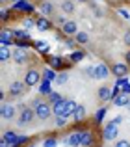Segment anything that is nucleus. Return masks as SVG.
<instances>
[{"instance_id":"obj_4","label":"nucleus","mask_w":130,"mask_h":147,"mask_svg":"<svg viewBox=\"0 0 130 147\" xmlns=\"http://www.w3.org/2000/svg\"><path fill=\"white\" fill-rule=\"evenodd\" d=\"M26 90H28V86H26V82L22 80V82H19V80H15L13 84L9 86V97H22V95L26 93Z\"/></svg>"},{"instance_id":"obj_48","label":"nucleus","mask_w":130,"mask_h":147,"mask_svg":"<svg viewBox=\"0 0 130 147\" xmlns=\"http://www.w3.org/2000/svg\"><path fill=\"white\" fill-rule=\"evenodd\" d=\"M78 2H82V4H84V2H87V0H78Z\"/></svg>"},{"instance_id":"obj_32","label":"nucleus","mask_w":130,"mask_h":147,"mask_svg":"<svg viewBox=\"0 0 130 147\" xmlns=\"http://www.w3.org/2000/svg\"><path fill=\"white\" fill-rule=\"evenodd\" d=\"M43 75H45V80H48V82H52V80L58 78V76L54 75V71H52V69H47V71H45Z\"/></svg>"},{"instance_id":"obj_42","label":"nucleus","mask_w":130,"mask_h":147,"mask_svg":"<svg viewBox=\"0 0 130 147\" xmlns=\"http://www.w3.org/2000/svg\"><path fill=\"white\" fill-rule=\"evenodd\" d=\"M123 93H128V95H130V82H127V84L123 86Z\"/></svg>"},{"instance_id":"obj_26","label":"nucleus","mask_w":130,"mask_h":147,"mask_svg":"<svg viewBox=\"0 0 130 147\" xmlns=\"http://www.w3.org/2000/svg\"><path fill=\"white\" fill-rule=\"evenodd\" d=\"M106 110H108V108L102 106L101 110H99L97 114H95V123H97V125H101V123H102V119H104V115H106Z\"/></svg>"},{"instance_id":"obj_30","label":"nucleus","mask_w":130,"mask_h":147,"mask_svg":"<svg viewBox=\"0 0 130 147\" xmlns=\"http://www.w3.org/2000/svg\"><path fill=\"white\" fill-rule=\"evenodd\" d=\"M50 63H52V67H54V69H62L63 67V58L56 56V58H52V60H50Z\"/></svg>"},{"instance_id":"obj_45","label":"nucleus","mask_w":130,"mask_h":147,"mask_svg":"<svg viewBox=\"0 0 130 147\" xmlns=\"http://www.w3.org/2000/svg\"><path fill=\"white\" fill-rule=\"evenodd\" d=\"M0 147H13V145H9V144H7V142L2 138V140H0Z\"/></svg>"},{"instance_id":"obj_14","label":"nucleus","mask_w":130,"mask_h":147,"mask_svg":"<svg viewBox=\"0 0 130 147\" xmlns=\"http://www.w3.org/2000/svg\"><path fill=\"white\" fill-rule=\"evenodd\" d=\"M110 71H112V69H110L106 63H101V65H97V67H95V78H97V80L108 78V76H110Z\"/></svg>"},{"instance_id":"obj_40","label":"nucleus","mask_w":130,"mask_h":147,"mask_svg":"<svg viewBox=\"0 0 130 147\" xmlns=\"http://www.w3.org/2000/svg\"><path fill=\"white\" fill-rule=\"evenodd\" d=\"M7 19H9V11H7V9H4V11H2V22H6Z\"/></svg>"},{"instance_id":"obj_25","label":"nucleus","mask_w":130,"mask_h":147,"mask_svg":"<svg viewBox=\"0 0 130 147\" xmlns=\"http://www.w3.org/2000/svg\"><path fill=\"white\" fill-rule=\"evenodd\" d=\"M84 56H86V52H84V50H72V54H71V60L74 61V63H78L80 60H84Z\"/></svg>"},{"instance_id":"obj_29","label":"nucleus","mask_w":130,"mask_h":147,"mask_svg":"<svg viewBox=\"0 0 130 147\" xmlns=\"http://www.w3.org/2000/svg\"><path fill=\"white\" fill-rule=\"evenodd\" d=\"M47 100H48L50 104H56V102H60V100H63V97H62L60 93H54V91H52V93L47 97Z\"/></svg>"},{"instance_id":"obj_7","label":"nucleus","mask_w":130,"mask_h":147,"mask_svg":"<svg viewBox=\"0 0 130 147\" xmlns=\"http://www.w3.org/2000/svg\"><path fill=\"white\" fill-rule=\"evenodd\" d=\"M28 60H30V56H28V50H26V49L17 47L13 50V61H15V63L22 65V63H26Z\"/></svg>"},{"instance_id":"obj_21","label":"nucleus","mask_w":130,"mask_h":147,"mask_svg":"<svg viewBox=\"0 0 130 147\" xmlns=\"http://www.w3.org/2000/svg\"><path fill=\"white\" fill-rule=\"evenodd\" d=\"M39 93H41V95H45V97H48V95L52 93V90H50V82H48V80H43V82H39Z\"/></svg>"},{"instance_id":"obj_1","label":"nucleus","mask_w":130,"mask_h":147,"mask_svg":"<svg viewBox=\"0 0 130 147\" xmlns=\"http://www.w3.org/2000/svg\"><path fill=\"white\" fill-rule=\"evenodd\" d=\"M32 106H34V110H36L37 119H41V121H47V119L54 114V112H52V104L48 102L47 99H41V97L34 99L32 100Z\"/></svg>"},{"instance_id":"obj_31","label":"nucleus","mask_w":130,"mask_h":147,"mask_svg":"<svg viewBox=\"0 0 130 147\" xmlns=\"http://www.w3.org/2000/svg\"><path fill=\"white\" fill-rule=\"evenodd\" d=\"M22 26H24L26 30H30V28H34L36 26V19H30V17H26L24 21H22Z\"/></svg>"},{"instance_id":"obj_37","label":"nucleus","mask_w":130,"mask_h":147,"mask_svg":"<svg viewBox=\"0 0 130 147\" xmlns=\"http://www.w3.org/2000/svg\"><path fill=\"white\" fill-rule=\"evenodd\" d=\"M123 41H125V45H127V47L130 49V30H127V32H125V36H123Z\"/></svg>"},{"instance_id":"obj_34","label":"nucleus","mask_w":130,"mask_h":147,"mask_svg":"<svg viewBox=\"0 0 130 147\" xmlns=\"http://www.w3.org/2000/svg\"><path fill=\"white\" fill-rule=\"evenodd\" d=\"M65 45H67L71 50H74L76 45H78V41H76V39H71V37H67V39H65Z\"/></svg>"},{"instance_id":"obj_13","label":"nucleus","mask_w":130,"mask_h":147,"mask_svg":"<svg viewBox=\"0 0 130 147\" xmlns=\"http://www.w3.org/2000/svg\"><path fill=\"white\" fill-rule=\"evenodd\" d=\"M128 71H130V67L127 63H113L112 65V75H115V76H127L128 75Z\"/></svg>"},{"instance_id":"obj_49","label":"nucleus","mask_w":130,"mask_h":147,"mask_svg":"<svg viewBox=\"0 0 130 147\" xmlns=\"http://www.w3.org/2000/svg\"><path fill=\"white\" fill-rule=\"evenodd\" d=\"M11 2H13V4H15V2H19V0H11Z\"/></svg>"},{"instance_id":"obj_3","label":"nucleus","mask_w":130,"mask_h":147,"mask_svg":"<svg viewBox=\"0 0 130 147\" xmlns=\"http://www.w3.org/2000/svg\"><path fill=\"white\" fill-rule=\"evenodd\" d=\"M117 134H119V125L113 123V121H110V123H106L104 129H102V140H106V142L115 140Z\"/></svg>"},{"instance_id":"obj_44","label":"nucleus","mask_w":130,"mask_h":147,"mask_svg":"<svg viewBox=\"0 0 130 147\" xmlns=\"http://www.w3.org/2000/svg\"><path fill=\"white\" fill-rule=\"evenodd\" d=\"M119 13H121V15H123V17H125V19H130V13H128V11H125V9H119Z\"/></svg>"},{"instance_id":"obj_15","label":"nucleus","mask_w":130,"mask_h":147,"mask_svg":"<svg viewBox=\"0 0 130 147\" xmlns=\"http://www.w3.org/2000/svg\"><path fill=\"white\" fill-rule=\"evenodd\" d=\"M62 30L65 32V36H76V34H78V26H76V22L74 21H67L65 22V24L62 26Z\"/></svg>"},{"instance_id":"obj_39","label":"nucleus","mask_w":130,"mask_h":147,"mask_svg":"<svg viewBox=\"0 0 130 147\" xmlns=\"http://www.w3.org/2000/svg\"><path fill=\"white\" fill-rule=\"evenodd\" d=\"M86 75L89 76V78H95V67H87L86 69Z\"/></svg>"},{"instance_id":"obj_43","label":"nucleus","mask_w":130,"mask_h":147,"mask_svg":"<svg viewBox=\"0 0 130 147\" xmlns=\"http://www.w3.org/2000/svg\"><path fill=\"white\" fill-rule=\"evenodd\" d=\"M125 63H127L128 67H130V50H128L127 54H125Z\"/></svg>"},{"instance_id":"obj_18","label":"nucleus","mask_w":130,"mask_h":147,"mask_svg":"<svg viewBox=\"0 0 130 147\" xmlns=\"http://www.w3.org/2000/svg\"><path fill=\"white\" fill-rule=\"evenodd\" d=\"M97 97L101 99L102 102L110 100V99H112V88H108V86H102V88H99V91H97Z\"/></svg>"},{"instance_id":"obj_46","label":"nucleus","mask_w":130,"mask_h":147,"mask_svg":"<svg viewBox=\"0 0 130 147\" xmlns=\"http://www.w3.org/2000/svg\"><path fill=\"white\" fill-rule=\"evenodd\" d=\"M112 121H113V123H117V125H119V123H121V121H123V117H121V115H115V117H113V119H112Z\"/></svg>"},{"instance_id":"obj_19","label":"nucleus","mask_w":130,"mask_h":147,"mask_svg":"<svg viewBox=\"0 0 130 147\" xmlns=\"http://www.w3.org/2000/svg\"><path fill=\"white\" fill-rule=\"evenodd\" d=\"M113 104H115V106H130V95L128 93H119L113 99Z\"/></svg>"},{"instance_id":"obj_24","label":"nucleus","mask_w":130,"mask_h":147,"mask_svg":"<svg viewBox=\"0 0 130 147\" xmlns=\"http://www.w3.org/2000/svg\"><path fill=\"white\" fill-rule=\"evenodd\" d=\"M11 32H13L15 39H26V41H30V34L26 32V30H11Z\"/></svg>"},{"instance_id":"obj_47","label":"nucleus","mask_w":130,"mask_h":147,"mask_svg":"<svg viewBox=\"0 0 130 147\" xmlns=\"http://www.w3.org/2000/svg\"><path fill=\"white\" fill-rule=\"evenodd\" d=\"M0 2H2V4H6V2H7V0H0Z\"/></svg>"},{"instance_id":"obj_20","label":"nucleus","mask_w":130,"mask_h":147,"mask_svg":"<svg viewBox=\"0 0 130 147\" xmlns=\"http://www.w3.org/2000/svg\"><path fill=\"white\" fill-rule=\"evenodd\" d=\"M39 9H41V13H43L45 17L54 13V6H52L50 2H41V4H39Z\"/></svg>"},{"instance_id":"obj_22","label":"nucleus","mask_w":130,"mask_h":147,"mask_svg":"<svg viewBox=\"0 0 130 147\" xmlns=\"http://www.w3.org/2000/svg\"><path fill=\"white\" fill-rule=\"evenodd\" d=\"M9 58H13V52H9V49L0 45V61H7Z\"/></svg>"},{"instance_id":"obj_38","label":"nucleus","mask_w":130,"mask_h":147,"mask_svg":"<svg viewBox=\"0 0 130 147\" xmlns=\"http://www.w3.org/2000/svg\"><path fill=\"white\" fill-rule=\"evenodd\" d=\"M113 147H130V142L128 140H119Z\"/></svg>"},{"instance_id":"obj_12","label":"nucleus","mask_w":130,"mask_h":147,"mask_svg":"<svg viewBox=\"0 0 130 147\" xmlns=\"http://www.w3.org/2000/svg\"><path fill=\"white\" fill-rule=\"evenodd\" d=\"M2 138H4V140H6L9 145H13V147H19V142H21V136H19L15 130H6Z\"/></svg>"},{"instance_id":"obj_17","label":"nucleus","mask_w":130,"mask_h":147,"mask_svg":"<svg viewBox=\"0 0 130 147\" xmlns=\"http://www.w3.org/2000/svg\"><path fill=\"white\" fill-rule=\"evenodd\" d=\"M63 144H67V145H71V147L80 145V136H78V132H69L67 136L63 138Z\"/></svg>"},{"instance_id":"obj_35","label":"nucleus","mask_w":130,"mask_h":147,"mask_svg":"<svg viewBox=\"0 0 130 147\" xmlns=\"http://www.w3.org/2000/svg\"><path fill=\"white\" fill-rule=\"evenodd\" d=\"M67 80H69V75H67V73H60L58 78H56V82H58V84H65Z\"/></svg>"},{"instance_id":"obj_41","label":"nucleus","mask_w":130,"mask_h":147,"mask_svg":"<svg viewBox=\"0 0 130 147\" xmlns=\"http://www.w3.org/2000/svg\"><path fill=\"white\" fill-rule=\"evenodd\" d=\"M54 21H56V24H60V26H63L65 22H67V21H65V19H63V17H56Z\"/></svg>"},{"instance_id":"obj_33","label":"nucleus","mask_w":130,"mask_h":147,"mask_svg":"<svg viewBox=\"0 0 130 147\" xmlns=\"http://www.w3.org/2000/svg\"><path fill=\"white\" fill-rule=\"evenodd\" d=\"M58 145V140L56 138H47V140L43 142V147H56Z\"/></svg>"},{"instance_id":"obj_16","label":"nucleus","mask_w":130,"mask_h":147,"mask_svg":"<svg viewBox=\"0 0 130 147\" xmlns=\"http://www.w3.org/2000/svg\"><path fill=\"white\" fill-rule=\"evenodd\" d=\"M84 119H86V108H84L82 104H78V106L74 108V112H72V121L74 123H82Z\"/></svg>"},{"instance_id":"obj_11","label":"nucleus","mask_w":130,"mask_h":147,"mask_svg":"<svg viewBox=\"0 0 130 147\" xmlns=\"http://www.w3.org/2000/svg\"><path fill=\"white\" fill-rule=\"evenodd\" d=\"M78 136H80V145H84V147L93 145V132L91 130H80Z\"/></svg>"},{"instance_id":"obj_28","label":"nucleus","mask_w":130,"mask_h":147,"mask_svg":"<svg viewBox=\"0 0 130 147\" xmlns=\"http://www.w3.org/2000/svg\"><path fill=\"white\" fill-rule=\"evenodd\" d=\"M74 39L78 41V45H86L87 41H89V37H87V34H86V32H78V34L74 36Z\"/></svg>"},{"instance_id":"obj_2","label":"nucleus","mask_w":130,"mask_h":147,"mask_svg":"<svg viewBox=\"0 0 130 147\" xmlns=\"http://www.w3.org/2000/svg\"><path fill=\"white\" fill-rule=\"evenodd\" d=\"M36 110H34V106H26V104H22L21 106V112H19V119H17V125L19 127H26L30 125V123L36 119Z\"/></svg>"},{"instance_id":"obj_8","label":"nucleus","mask_w":130,"mask_h":147,"mask_svg":"<svg viewBox=\"0 0 130 147\" xmlns=\"http://www.w3.org/2000/svg\"><path fill=\"white\" fill-rule=\"evenodd\" d=\"M11 11H22V13H34V6L32 4H28L26 0H19V2L13 4V7H11Z\"/></svg>"},{"instance_id":"obj_10","label":"nucleus","mask_w":130,"mask_h":147,"mask_svg":"<svg viewBox=\"0 0 130 147\" xmlns=\"http://www.w3.org/2000/svg\"><path fill=\"white\" fill-rule=\"evenodd\" d=\"M36 28L41 30V32H47V30H52V28H54V24H52V22L48 21L45 15H41V17L36 19Z\"/></svg>"},{"instance_id":"obj_23","label":"nucleus","mask_w":130,"mask_h":147,"mask_svg":"<svg viewBox=\"0 0 130 147\" xmlns=\"http://www.w3.org/2000/svg\"><path fill=\"white\" fill-rule=\"evenodd\" d=\"M62 9H63L67 15L74 13V2H72V0H63V2H62Z\"/></svg>"},{"instance_id":"obj_6","label":"nucleus","mask_w":130,"mask_h":147,"mask_svg":"<svg viewBox=\"0 0 130 147\" xmlns=\"http://www.w3.org/2000/svg\"><path fill=\"white\" fill-rule=\"evenodd\" d=\"M0 115H2L4 119H13L15 115H17V106L11 102H2V108H0Z\"/></svg>"},{"instance_id":"obj_36","label":"nucleus","mask_w":130,"mask_h":147,"mask_svg":"<svg viewBox=\"0 0 130 147\" xmlns=\"http://www.w3.org/2000/svg\"><path fill=\"white\" fill-rule=\"evenodd\" d=\"M65 123H67V115H58V117H56V125L58 127H63Z\"/></svg>"},{"instance_id":"obj_9","label":"nucleus","mask_w":130,"mask_h":147,"mask_svg":"<svg viewBox=\"0 0 130 147\" xmlns=\"http://www.w3.org/2000/svg\"><path fill=\"white\" fill-rule=\"evenodd\" d=\"M0 45H4V47H9V45H15V36L11 30H2L0 32Z\"/></svg>"},{"instance_id":"obj_5","label":"nucleus","mask_w":130,"mask_h":147,"mask_svg":"<svg viewBox=\"0 0 130 147\" xmlns=\"http://www.w3.org/2000/svg\"><path fill=\"white\" fill-rule=\"evenodd\" d=\"M24 82H26V86H28V88L39 84L41 82V73L37 71V69H28L26 75H24Z\"/></svg>"},{"instance_id":"obj_50","label":"nucleus","mask_w":130,"mask_h":147,"mask_svg":"<svg viewBox=\"0 0 130 147\" xmlns=\"http://www.w3.org/2000/svg\"><path fill=\"white\" fill-rule=\"evenodd\" d=\"M127 2H130V0H127Z\"/></svg>"},{"instance_id":"obj_51","label":"nucleus","mask_w":130,"mask_h":147,"mask_svg":"<svg viewBox=\"0 0 130 147\" xmlns=\"http://www.w3.org/2000/svg\"><path fill=\"white\" fill-rule=\"evenodd\" d=\"M30 147H34V145H30Z\"/></svg>"},{"instance_id":"obj_27","label":"nucleus","mask_w":130,"mask_h":147,"mask_svg":"<svg viewBox=\"0 0 130 147\" xmlns=\"http://www.w3.org/2000/svg\"><path fill=\"white\" fill-rule=\"evenodd\" d=\"M34 47L39 50V52H48V43L47 41H34Z\"/></svg>"}]
</instances>
